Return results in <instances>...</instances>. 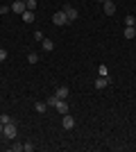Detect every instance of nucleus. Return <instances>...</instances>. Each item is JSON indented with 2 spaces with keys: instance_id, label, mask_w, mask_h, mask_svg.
Instances as JSON below:
<instances>
[{
  "instance_id": "obj_20",
  "label": "nucleus",
  "mask_w": 136,
  "mask_h": 152,
  "mask_svg": "<svg viewBox=\"0 0 136 152\" xmlns=\"http://www.w3.org/2000/svg\"><path fill=\"white\" fill-rule=\"evenodd\" d=\"M34 39H36V41H43V39H45V34H43L41 30H36V32H34Z\"/></svg>"
},
{
  "instance_id": "obj_5",
  "label": "nucleus",
  "mask_w": 136,
  "mask_h": 152,
  "mask_svg": "<svg viewBox=\"0 0 136 152\" xmlns=\"http://www.w3.org/2000/svg\"><path fill=\"white\" fill-rule=\"evenodd\" d=\"M27 9V5L23 2V0H14V5H12V12L14 14H23Z\"/></svg>"
},
{
  "instance_id": "obj_7",
  "label": "nucleus",
  "mask_w": 136,
  "mask_h": 152,
  "mask_svg": "<svg viewBox=\"0 0 136 152\" xmlns=\"http://www.w3.org/2000/svg\"><path fill=\"white\" fill-rule=\"evenodd\" d=\"M102 5H104V14H107V16H113V14H116V5H113L111 0H104Z\"/></svg>"
},
{
  "instance_id": "obj_1",
  "label": "nucleus",
  "mask_w": 136,
  "mask_h": 152,
  "mask_svg": "<svg viewBox=\"0 0 136 152\" xmlns=\"http://www.w3.org/2000/svg\"><path fill=\"white\" fill-rule=\"evenodd\" d=\"M16 134H18V129H16L14 121H12V123H7V125H5V129H2V136H5L7 141H14V139H16Z\"/></svg>"
},
{
  "instance_id": "obj_4",
  "label": "nucleus",
  "mask_w": 136,
  "mask_h": 152,
  "mask_svg": "<svg viewBox=\"0 0 136 152\" xmlns=\"http://www.w3.org/2000/svg\"><path fill=\"white\" fill-rule=\"evenodd\" d=\"M111 82H113V80H111L109 75H107V77H97V80H95V89H97V91H102V89H107Z\"/></svg>"
},
{
  "instance_id": "obj_15",
  "label": "nucleus",
  "mask_w": 136,
  "mask_h": 152,
  "mask_svg": "<svg viewBox=\"0 0 136 152\" xmlns=\"http://www.w3.org/2000/svg\"><path fill=\"white\" fill-rule=\"evenodd\" d=\"M27 61H30V64H36V61H39V55H36V52H30V55H27Z\"/></svg>"
},
{
  "instance_id": "obj_10",
  "label": "nucleus",
  "mask_w": 136,
  "mask_h": 152,
  "mask_svg": "<svg viewBox=\"0 0 136 152\" xmlns=\"http://www.w3.org/2000/svg\"><path fill=\"white\" fill-rule=\"evenodd\" d=\"M41 45H43L45 52H52V50H55V43H52L50 39H43V41H41Z\"/></svg>"
},
{
  "instance_id": "obj_27",
  "label": "nucleus",
  "mask_w": 136,
  "mask_h": 152,
  "mask_svg": "<svg viewBox=\"0 0 136 152\" xmlns=\"http://www.w3.org/2000/svg\"><path fill=\"white\" fill-rule=\"evenodd\" d=\"M23 2H27V0H23Z\"/></svg>"
},
{
  "instance_id": "obj_19",
  "label": "nucleus",
  "mask_w": 136,
  "mask_h": 152,
  "mask_svg": "<svg viewBox=\"0 0 136 152\" xmlns=\"http://www.w3.org/2000/svg\"><path fill=\"white\" fill-rule=\"evenodd\" d=\"M25 5H27V9H30V12H34V9H36V0H27Z\"/></svg>"
},
{
  "instance_id": "obj_24",
  "label": "nucleus",
  "mask_w": 136,
  "mask_h": 152,
  "mask_svg": "<svg viewBox=\"0 0 136 152\" xmlns=\"http://www.w3.org/2000/svg\"><path fill=\"white\" fill-rule=\"evenodd\" d=\"M2 129H5V125H2V123H0V136H2Z\"/></svg>"
},
{
  "instance_id": "obj_25",
  "label": "nucleus",
  "mask_w": 136,
  "mask_h": 152,
  "mask_svg": "<svg viewBox=\"0 0 136 152\" xmlns=\"http://www.w3.org/2000/svg\"><path fill=\"white\" fill-rule=\"evenodd\" d=\"M97 2H104V0H97Z\"/></svg>"
},
{
  "instance_id": "obj_16",
  "label": "nucleus",
  "mask_w": 136,
  "mask_h": 152,
  "mask_svg": "<svg viewBox=\"0 0 136 152\" xmlns=\"http://www.w3.org/2000/svg\"><path fill=\"white\" fill-rule=\"evenodd\" d=\"M45 104H48V107H55V104H57V95L52 93L50 98H48V102H45Z\"/></svg>"
},
{
  "instance_id": "obj_11",
  "label": "nucleus",
  "mask_w": 136,
  "mask_h": 152,
  "mask_svg": "<svg viewBox=\"0 0 136 152\" xmlns=\"http://www.w3.org/2000/svg\"><path fill=\"white\" fill-rule=\"evenodd\" d=\"M20 18L25 20V23H32V20H34V12H30V9H25V12L20 14Z\"/></svg>"
},
{
  "instance_id": "obj_12",
  "label": "nucleus",
  "mask_w": 136,
  "mask_h": 152,
  "mask_svg": "<svg viewBox=\"0 0 136 152\" xmlns=\"http://www.w3.org/2000/svg\"><path fill=\"white\" fill-rule=\"evenodd\" d=\"M34 111H36V114H45V111H48V104H45V102H36V104H34Z\"/></svg>"
},
{
  "instance_id": "obj_18",
  "label": "nucleus",
  "mask_w": 136,
  "mask_h": 152,
  "mask_svg": "<svg viewBox=\"0 0 136 152\" xmlns=\"http://www.w3.org/2000/svg\"><path fill=\"white\" fill-rule=\"evenodd\" d=\"M134 23H136L134 16H127V18H125V25H127V27H134Z\"/></svg>"
},
{
  "instance_id": "obj_3",
  "label": "nucleus",
  "mask_w": 136,
  "mask_h": 152,
  "mask_svg": "<svg viewBox=\"0 0 136 152\" xmlns=\"http://www.w3.org/2000/svg\"><path fill=\"white\" fill-rule=\"evenodd\" d=\"M52 23H55V25H66V23H68L64 9H61V12H57V14H52Z\"/></svg>"
},
{
  "instance_id": "obj_13",
  "label": "nucleus",
  "mask_w": 136,
  "mask_h": 152,
  "mask_svg": "<svg viewBox=\"0 0 136 152\" xmlns=\"http://www.w3.org/2000/svg\"><path fill=\"white\" fill-rule=\"evenodd\" d=\"M123 37H125V39H134V37H136V30H134V27H125Z\"/></svg>"
},
{
  "instance_id": "obj_14",
  "label": "nucleus",
  "mask_w": 136,
  "mask_h": 152,
  "mask_svg": "<svg viewBox=\"0 0 136 152\" xmlns=\"http://www.w3.org/2000/svg\"><path fill=\"white\" fill-rule=\"evenodd\" d=\"M97 75H100V77H107V75H109V68H107L104 64H100V66H97Z\"/></svg>"
},
{
  "instance_id": "obj_9",
  "label": "nucleus",
  "mask_w": 136,
  "mask_h": 152,
  "mask_svg": "<svg viewBox=\"0 0 136 152\" xmlns=\"http://www.w3.org/2000/svg\"><path fill=\"white\" fill-rule=\"evenodd\" d=\"M55 107H57V111H59L61 116L68 114V104H66V100H59V98H57V104H55Z\"/></svg>"
},
{
  "instance_id": "obj_17",
  "label": "nucleus",
  "mask_w": 136,
  "mask_h": 152,
  "mask_svg": "<svg viewBox=\"0 0 136 152\" xmlns=\"http://www.w3.org/2000/svg\"><path fill=\"white\" fill-rule=\"evenodd\" d=\"M0 123H2V125L12 123V116H9V114H2V116H0Z\"/></svg>"
},
{
  "instance_id": "obj_8",
  "label": "nucleus",
  "mask_w": 136,
  "mask_h": 152,
  "mask_svg": "<svg viewBox=\"0 0 136 152\" xmlns=\"http://www.w3.org/2000/svg\"><path fill=\"white\" fill-rule=\"evenodd\" d=\"M55 95H57L59 100H66V98H68V86H57V89H55Z\"/></svg>"
},
{
  "instance_id": "obj_6",
  "label": "nucleus",
  "mask_w": 136,
  "mask_h": 152,
  "mask_svg": "<svg viewBox=\"0 0 136 152\" xmlns=\"http://www.w3.org/2000/svg\"><path fill=\"white\" fill-rule=\"evenodd\" d=\"M61 125H64L66 129H73V127H75V118H73L71 114H64V121H61Z\"/></svg>"
},
{
  "instance_id": "obj_2",
  "label": "nucleus",
  "mask_w": 136,
  "mask_h": 152,
  "mask_svg": "<svg viewBox=\"0 0 136 152\" xmlns=\"http://www.w3.org/2000/svg\"><path fill=\"white\" fill-rule=\"evenodd\" d=\"M64 14H66V18H68V23L77 20V16H79V12H77L73 5H64Z\"/></svg>"
},
{
  "instance_id": "obj_23",
  "label": "nucleus",
  "mask_w": 136,
  "mask_h": 152,
  "mask_svg": "<svg viewBox=\"0 0 136 152\" xmlns=\"http://www.w3.org/2000/svg\"><path fill=\"white\" fill-rule=\"evenodd\" d=\"M12 150H16V152H18V150H23V143H14V145H12Z\"/></svg>"
},
{
  "instance_id": "obj_21",
  "label": "nucleus",
  "mask_w": 136,
  "mask_h": 152,
  "mask_svg": "<svg viewBox=\"0 0 136 152\" xmlns=\"http://www.w3.org/2000/svg\"><path fill=\"white\" fill-rule=\"evenodd\" d=\"M23 150H25V152H32V150H34L32 141H27V143H23Z\"/></svg>"
},
{
  "instance_id": "obj_26",
  "label": "nucleus",
  "mask_w": 136,
  "mask_h": 152,
  "mask_svg": "<svg viewBox=\"0 0 136 152\" xmlns=\"http://www.w3.org/2000/svg\"><path fill=\"white\" fill-rule=\"evenodd\" d=\"M134 30H136V23H134Z\"/></svg>"
},
{
  "instance_id": "obj_22",
  "label": "nucleus",
  "mask_w": 136,
  "mask_h": 152,
  "mask_svg": "<svg viewBox=\"0 0 136 152\" xmlns=\"http://www.w3.org/2000/svg\"><path fill=\"white\" fill-rule=\"evenodd\" d=\"M7 59V50H2V48H0V61H5Z\"/></svg>"
}]
</instances>
